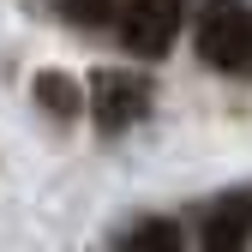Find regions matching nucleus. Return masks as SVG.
Returning <instances> with one entry per match:
<instances>
[{
	"instance_id": "1",
	"label": "nucleus",
	"mask_w": 252,
	"mask_h": 252,
	"mask_svg": "<svg viewBox=\"0 0 252 252\" xmlns=\"http://www.w3.org/2000/svg\"><path fill=\"white\" fill-rule=\"evenodd\" d=\"M192 36H198V54L216 72L252 78V6L246 0H204Z\"/></svg>"
},
{
	"instance_id": "2",
	"label": "nucleus",
	"mask_w": 252,
	"mask_h": 252,
	"mask_svg": "<svg viewBox=\"0 0 252 252\" xmlns=\"http://www.w3.org/2000/svg\"><path fill=\"white\" fill-rule=\"evenodd\" d=\"M144 108H150V78L144 72H120V66L96 72V84H90V114H96L102 132H126L132 120H144Z\"/></svg>"
},
{
	"instance_id": "3",
	"label": "nucleus",
	"mask_w": 252,
	"mask_h": 252,
	"mask_svg": "<svg viewBox=\"0 0 252 252\" xmlns=\"http://www.w3.org/2000/svg\"><path fill=\"white\" fill-rule=\"evenodd\" d=\"M180 12H186V0H120L114 30L132 54H162L180 30Z\"/></svg>"
},
{
	"instance_id": "4",
	"label": "nucleus",
	"mask_w": 252,
	"mask_h": 252,
	"mask_svg": "<svg viewBox=\"0 0 252 252\" xmlns=\"http://www.w3.org/2000/svg\"><path fill=\"white\" fill-rule=\"evenodd\" d=\"M252 246V192H228L204 216V252H246Z\"/></svg>"
},
{
	"instance_id": "5",
	"label": "nucleus",
	"mask_w": 252,
	"mask_h": 252,
	"mask_svg": "<svg viewBox=\"0 0 252 252\" xmlns=\"http://www.w3.org/2000/svg\"><path fill=\"white\" fill-rule=\"evenodd\" d=\"M126 252H186V246H180V228L174 222L150 216V222H138L132 234H126Z\"/></svg>"
},
{
	"instance_id": "6",
	"label": "nucleus",
	"mask_w": 252,
	"mask_h": 252,
	"mask_svg": "<svg viewBox=\"0 0 252 252\" xmlns=\"http://www.w3.org/2000/svg\"><path fill=\"white\" fill-rule=\"evenodd\" d=\"M36 96H42L48 114H60V120L78 114V102H84V96H78V84H72V78H60V72H42V78H36Z\"/></svg>"
}]
</instances>
